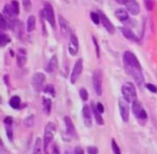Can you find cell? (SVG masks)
<instances>
[{
    "label": "cell",
    "instance_id": "74e56055",
    "mask_svg": "<svg viewBox=\"0 0 157 154\" xmlns=\"http://www.w3.org/2000/svg\"><path fill=\"white\" fill-rule=\"evenodd\" d=\"M87 151L88 154H98V152H99V150H98V149L96 147H94V146H92V147H87Z\"/></svg>",
    "mask_w": 157,
    "mask_h": 154
},
{
    "label": "cell",
    "instance_id": "d6a6232c",
    "mask_svg": "<svg viewBox=\"0 0 157 154\" xmlns=\"http://www.w3.org/2000/svg\"><path fill=\"white\" fill-rule=\"evenodd\" d=\"M23 8L26 12H30L32 9V1L31 0H21Z\"/></svg>",
    "mask_w": 157,
    "mask_h": 154
},
{
    "label": "cell",
    "instance_id": "4316f807",
    "mask_svg": "<svg viewBox=\"0 0 157 154\" xmlns=\"http://www.w3.org/2000/svg\"><path fill=\"white\" fill-rule=\"evenodd\" d=\"M23 124L25 127L27 128H31L34 126L35 124V119H34V116L32 115V116H29L28 117H26L25 119L23 121Z\"/></svg>",
    "mask_w": 157,
    "mask_h": 154
},
{
    "label": "cell",
    "instance_id": "cb8c5ba5",
    "mask_svg": "<svg viewBox=\"0 0 157 154\" xmlns=\"http://www.w3.org/2000/svg\"><path fill=\"white\" fill-rule=\"evenodd\" d=\"M9 105L12 108L15 109V110H18L20 108L21 105V101L20 97L15 95V96H12V98L9 100Z\"/></svg>",
    "mask_w": 157,
    "mask_h": 154
},
{
    "label": "cell",
    "instance_id": "8fae6325",
    "mask_svg": "<svg viewBox=\"0 0 157 154\" xmlns=\"http://www.w3.org/2000/svg\"><path fill=\"white\" fill-rule=\"evenodd\" d=\"M64 125H65L66 133H67V136L71 138H74V139L78 138V133H77L76 128H75V124H73L71 118L68 116H66L64 117Z\"/></svg>",
    "mask_w": 157,
    "mask_h": 154
},
{
    "label": "cell",
    "instance_id": "44dd1931",
    "mask_svg": "<svg viewBox=\"0 0 157 154\" xmlns=\"http://www.w3.org/2000/svg\"><path fill=\"white\" fill-rule=\"evenodd\" d=\"M115 16L121 21H125L129 19L128 11L124 9H118L115 11Z\"/></svg>",
    "mask_w": 157,
    "mask_h": 154
},
{
    "label": "cell",
    "instance_id": "f6af8a7d",
    "mask_svg": "<svg viewBox=\"0 0 157 154\" xmlns=\"http://www.w3.org/2000/svg\"><path fill=\"white\" fill-rule=\"evenodd\" d=\"M4 81H5V83H6V85H9V75H5V76H4Z\"/></svg>",
    "mask_w": 157,
    "mask_h": 154
},
{
    "label": "cell",
    "instance_id": "ee69618b",
    "mask_svg": "<svg viewBox=\"0 0 157 154\" xmlns=\"http://www.w3.org/2000/svg\"><path fill=\"white\" fill-rule=\"evenodd\" d=\"M115 1L121 5H126L127 2H128V0H115Z\"/></svg>",
    "mask_w": 157,
    "mask_h": 154
},
{
    "label": "cell",
    "instance_id": "83f0119b",
    "mask_svg": "<svg viewBox=\"0 0 157 154\" xmlns=\"http://www.w3.org/2000/svg\"><path fill=\"white\" fill-rule=\"evenodd\" d=\"M90 18H91L92 21L94 23L95 25H98L101 21V18H100V15L98 13H96L95 12H91L90 14Z\"/></svg>",
    "mask_w": 157,
    "mask_h": 154
},
{
    "label": "cell",
    "instance_id": "d590c367",
    "mask_svg": "<svg viewBox=\"0 0 157 154\" xmlns=\"http://www.w3.org/2000/svg\"><path fill=\"white\" fill-rule=\"evenodd\" d=\"M146 87L152 93H157V87L154 84L149 83V84H146Z\"/></svg>",
    "mask_w": 157,
    "mask_h": 154
},
{
    "label": "cell",
    "instance_id": "1f68e13d",
    "mask_svg": "<svg viewBox=\"0 0 157 154\" xmlns=\"http://www.w3.org/2000/svg\"><path fill=\"white\" fill-rule=\"evenodd\" d=\"M144 6L147 11H152L154 7V0H144Z\"/></svg>",
    "mask_w": 157,
    "mask_h": 154
},
{
    "label": "cell",
    "instance_id": "484cf974",
    "mask_svg": "<svg viewBox=\"0 0 157 154\" xmlns=\"http://www.w3.org/2000/svg\"><path fill=\"white\" fill-rule=\"evenodd\" d=\"M10 37H9L8 34L1 33V35H0V46H1V48H3L7 45L10 42Z\"/></svg>",
    "mask_w": 157,
    "mask_h": 154
},
{
    "label": "cell",
    "instance_id": "9c48e42d",
    "mask_svg": "<svg viewBox=\"0 0 157 154\" xmlns=\"http://www.w3.org/2000/svg\"><path fill=\"white\" fill-rule=\"evenodd\" d=\"M83 71V59L82 58H79L75 62V65H74L73 70H72L71 74V83L72 84H75L78 81V78L82 73Z\"/></svg>",
    "mask_w": 157,
    "mask_h": 154
},
{
    "label": "cell",
    "instance_id": "e0dca14e",
    "mask_svg": "<svg viewBox=\"0 0 157 154\" xmlns=\"http://www.w3.org/2000/svg\"><path fill=\"white\" fill-rule=\"evenodd\" d=\"M120 30H121V33L124 35V36L127 38L129 41H133V42H139V38L135 35L133 32V31L130 30L128 28L125 27H121L120 28Z\"/></svg>",
    "mask_w": 157,
    "mask_h": 154
},
{
    "label": "cell",
    "instance_id": "2e32d148",
    "mask_svg": "<svg viewBox=\"0 0 157 154\" xmlns=\"http://www.w3.org/2000/svg\"><path fill=\"white\" fill-rule=\"evenodd\" d=\"M17 65L19 67H23L27 62V52L25 48H18L16 56Z\"/></svg>",
    "mask_w": 157,
    "mask_h": 154
},
{
    "label": "cell",
    "instance_id": "30bf717a",
    "mask_svg": "<svg viewBox=\"0 0 157 154\" xmlns=\"http://www.w3.org/2000/svg\"><path fill=\"white\" fill-rule=\"evenodd\" d=\"M79 51V41L77 35L75 33H71L68 43V52L71 55L75 56Z\"/></svg>",
    "mask_w": 157,
    "mask_h": 154
},
{
    "label": "cell",
    "instance_id": "7a4b0ae2",
    "mask_svg": "<svg viewBox=\"0 0 157 154\" xmlns=\"http://www.w3.org/2000/svg\"><path fill=\"white\" fill-rule=\"evenodd\" d=\"M123 60H124L125 68L126 67H130V68H136L138 69V70H142V66H141L139 60L132 52L127 51V52H124Z\"/></svg>",
    "mask_w": 157,
    "mask_h": 154
},
{
    "label": "cell",
    "instance_id": "60d3db41",
    "mask_svg": "<svg viewBox=\"0 0 157 154\" xmlns=\"http://www.w3.org/2000/svg\"><path fill=\"white\" fill-rule=\"evenodd\" d=\"M52 154H61L58 146L56 144L52 146Z\"/></svg>",
    "mask_w": 157,
    "mask_h": 154
},
{
    "label": "cell",
    "instance_id": "277c9868",
    "mask_svg": "<svg viewBox=\"0 0 157 154\" xmlns=\"http://www.w3.org/2000/svg\"><path fill=\"white\" fill-rule=\"evenodd\" d=\"M92 83L96 94L98 96H101L103 94V73L101 69H96L94 71Z\"/></svg>",
    "mask_w": 157,
    "mask_h": 154
},
{
    "label": "cell",
    "instance_id": "3957f363",
    "mask_svg": "<svg viewBox=\"0 0 157 154\" xmlns=\"http://www.w3.org/2000/svg\"><path fill=\"white\" fill-rule=\"evenodd\" d=\"M56 133V126L53 122H48L44 127V141H43V147L44 152L47 151L48 147L54 139L55 133Z\"/></svg>",
    "mask_w": 157,
    "mask_h": 154
},
{
    "label": "cell",
    "instance_id": "f35d334b",
    "mask_svg": "<svg viewBox=\"0 0 157 154\" xmlns=\"http://www.w3.org/2000/svg\"><path fill=\"white\" fill-rule=\"evenodd\" d=\"M4 124L6 126H12L13 124V119H12V117L7 116L4 118V121H3Z\"/></svg>",
    "mask_w": 157,
    "mask_h": 154
},
{
    "label": "cell",
    "instance_id": "4fadbf2b",
    "mask_svg": "<svg viewBox=\"0 0 157 154\" xmlns=\"http://www.w3.org/2000/svg\"><path fill=\"white\" fill-rule=\"evenodd\" d=\"M58 22H59L61 35L64 38H67V35H70L71 33L69 22L61 15H59V17H58Z\"/></svg>",
    "mask_w": 157,
    "mask_h": 154
},
{
    "label": "cell",
    "instance_id": "ac0fdd59",
    "mask_svg": "<svg viewBox=\"0 0 157 154\" xmlns=\"http://www.w3.org/2000/svg\"><path fill=\"white\" fill-rule=\"evenodd\" d=\"M58 67V59L56 55H53L49 60L47 66H46V71L48 73H53L57 70Z\"/></svg>",
    "mask_w": 157,
    "mask_h": 154
},
{
    "label": "cell",
    "instance_id": "8992f818",
    "mask_svg": "<svg viewBox=\"0 0 157 154\" xmlns=\"http://www.w3.org/2000/svg\"><path fill=\"white\" fill-rule=\"evenodd\" d=\"M132 111L137 119L140 121H145L147 119V112L138 100H136L132 103Z\"/></svg>",
    "mask_w": 157,
    "mask_h": 154
},
{
    "label": "cell",
    "instance_id": "7dc6e473",
    "mask_svg": "<svg viewBox=\"0 0 157 154\" xmlns=\"http://www.w3.org/2000/svg\"><path fill=\"white\" fill-rule=\"evenodd\" d=\"M44 154H48V153H47V151H46V152H45V153H44Z\"/></svg>",
    "mask_w": 157,
    "mask_h": 154
},
{
    "label": "cell",
    "instance_id": "b9f144b4",
    "mask_svg": "<svg viewBox=\"0 0 157 154\" xmlns=\"http://www.w3.org/2000/svg\"><path fill=\"white\" fill-rule=\"evenodd\" d=\"M74 154H84V151L81 147H76L74 150Z\"/></svg>",
    "mask_w": 157,
    "mask_h": 154
},
{
    "label": "cell",
    "instance_id": "ffe728a7",
    "mask_svg": "<svg viewBox=\"0 0 157 154\" xmlns=\"http://www.w3.org/2000/svg\"><path fill=\"white\" fill-rule=\"evenodd\" d=\"M42 107L43 110L46 115H50L52 112V101L50 98L43 97L42 98Z\"/></svg>",
    "mask_w": 157,
    "mask_h": 154
},
{
    "label": "cell",
    "instance_id": "836d02e7",
    "mask_svg": "<svg viewBox=\"0 0 157 154\" xmlns=\"http://www.w3.org/2000/svg\"><path fill=\"white\" fill-rule=\"evenodd\" d=\"M8 25H8L7 21H6L4 16H3V15L2 14V15H0V28H1L2 30H4V29H6V28L8 27Z\"/></svg>",
    "mask_w": 157,
    "mask_h": 154
},
{
    "label": "cell",
    "instance_id": "d6986e66",
    "mask_svg": "<svg viewBox=\"0 0 157 154\" xmlns=\"http://www.w3.org/2000/svg\"><path fill=\"white\" fill-rule=\"evenodd\" d=\"M91 104V105H90V108H91L92 112H93L94 116L95 121H96L97 124H98V125H101V126L104 125V119H103V117L101 116V113L98 110L97 106L95 105L94 103L91 102V104Z\"/></svg>",
    "mask_w": 157,
    "mask_h": 154
},
{
    "label": "cell",
    "instance_id": "6da1fadb",
    "mask_svg": "<svg viewBox=\"0 0 157 154\" xmlns=\"http://www.w3.org/2000/svg\"><path fill=\"white\" fill-rule=\"evenodd\" d=\"M123 98L128 103H133L137 100V93L134 84L131 82H126L121 87Z\"/></svg>",
    "mask_w": 157,
    "mask_h": 154
},
{
    "label": "cell",
    "instance_id": "8d00e7d4",
    "mask_svg": "<svg viewBox=\"0 0 157 154\" xmlns=\"http://www.w3.org/2000/svg\"><path fill=\"white\" fill-rule=\"evenodd\" d=\"M92 39H93V42L94 44L95 48H96V54H97V58H100V47H99V44H98V41L97 39L95 38V37H92Z\"/></svg>",
    "mask_w": 157,
    "mask_h": 154
},
{
    "label": "cell",
    "instance_id": "f546056e",
    "mask_svg": "<svg viewBox=\"0 0 157 154\" xmlns=\"http://www.w3.org/2000/svg\"><path fill=\"white\" fill-rule=\"evenodd\" d=\"M79 95H80V97H81V98L83 100V101H87V100H88V98H89L88 92H87V90H86L85 88H84V87H82V88L80 89Z\"/></svg>",
    "mask_w": 157,
    "mask_h": 154
},
{
    "label": "cell",
    "instance_id": "7bdbcfd3",
    "mask_svg": "<svg viewBox=\"0 0 157 154\" xmlns=\"http://www.w3.org/2000/svg\"><path fill=\"white\" fill-rule=\"evenodd\" d=\"M97 108H98V110H99L100 112H101V114L102 113H104V106H103V104H101V102H98V104H97Z\"/></svg>",
    "mask_w": 157,
    "mask_h": 154
},
{
    "label": "cell",
    "instance_id": "f1b7e54d",
    "mask_svg": "<svg viewBox=\"0 0 157 154\" xmlns=\"http://www.w3.org/2000/svg\"><path fill=\"white\" fill-rule=\"evenodd\" d=\"M111 147L112 150H113V153L114 154H121V149H120L119 146L117 144V142L115 141L114 139H112L111 141Z\"/></svg>",
    "mask_w": 157,
    "mask_h": 154
},
{
    "label": "cell",
    "instance_id": "5b68a950",
    "mask_svg": "<svg viewBox=\"0 0 157 154\" xmlns=\"http://www.w3.org/2000/svg\"><path fill=\"white\" fill-rule=\"evenodd\" d=\"M46 77L42 72H36L32 76V86L36 92H40L43 89V85L45 82Z\"/></svg>",
    "mask_w": 157,
    "mask_h": 154
},
{
    "label": "cell",
    "instance_id": "ab89813d",
    "mask_svg": "<svg viewBox=\"0 0 157 154\" xmlns=\"http://www.w3.org/2000/svg\"><path fill=\"white\" fill-rule=\"evenodd\" d=\"M12 4L13 6L14 9H15V12H16L17 15L19 14V3L16 1V0H14V1L12 2Z\"/></svg>",
    "mask_w": 157,
    "mask_h": 154
},
{
    "label": "cell",
    "instance_id": "bcb514c9",
    "mask_svg": "<svg viewBox=\"0 0 157 154\" xmlns=\"http://www.w3.org/2000/svg\"><path fill=\"white\" fill-rule=\"evenodd\" d=\"M95 2L99 3V4H103L104 3V0H95Z\"/></svg>",
    "mask_w": 157,
    "mask_h": 154
},
{
    "label": "cell",
    "instance_id": "603a6c76",
    "mask_svg": "<svg viewBox=\"0 0 157 154\" xmlns=\"http://www.w3.org/2000/svg\"><path fill=\"white\" fill-rule=\"evenodd\" d=\"M3 13L9 18H12V17L17 15L16 12H15V9H14L12 4H7L4 6L3 8Z\"/></svg>",
    "mask_w": 157,
    "mask_h": 154
},
{
    "label": "cell",
    "instance_id": "e575fe53",
    "mask_svg": "<svg viewBox=\"0 0 157 154\" xmlns=\"http://www.w3.org/2000/svg\"><path fill=\"white\" fill-rule=\"evenodd\" d=\"M6 133L9 141H12L13 140V130L12 126H6Z\"/></svg>",
    "mask_w": 157,
    "mask_h": 154
},
{
    "label": "cell",
    "instance_id": "7402d4cb",
    "mask_svg": "<svg viewBox=\"0 0 157 154\" xmlns=\"http://www.w3.org/2000/svg\"><path fill=\"white\" fill-rule=\"evenodd\" d=\"M35 26H36V18L35 15H30L28 18L27 24H26L27 32H32L35 29Z\"/></svg>",
    "mask_w": 157,
    "mask_h": 154
},
{
    "label": "cell",
    "instance_id": "d4e9b609",
    "mask_svg": "<svg viewBox=\"0 0 157 154\" xmlns=\"http://www.w3.org/2000/svg\"><path fill=\"white\" fill-rule=\"evenodd\" d=\"M41 152H42V141L41 138L38 137L34 145L33 154H41Z\"/></svg>",
    "mask_w": 157,
    "mask_h": 154
},
{
    "label": "cell",
    "instance_id": "52a82bcc",
    "mask_svg": "<svg viewBox=\"0 0 157 154\" xmlns=\"http://www.w3.org/2000/svg\"><path fill=\"white\" fill-rule=\"evenodd\" d=\"M43 14H44V16L45 18V19L48 21L51 26L54 29L55 27V25H56V24H55L56 22H55V11H54L52 4H50L49 2H44Z\"/></svg>",
    "mask_w": 157,
    "mask_h": 154
},
{
    "label": "cell",
    "instance_id": "ba28073f",
    "mask_svg": "<svg viewBox=\"0 0 157 154\" xmlns=\"http://www.w3.org/2000/svg\"><path fill=\"white\" fill-rule=\"evenodd\" d=\"M119 104V109L121 117L122 118L123 121L127 123L130 119V107H129V103L126 101L124 98H120L118 101Z\"/></svg>",
    "mask_w": 157,
    "mask_h": 154
},
{
    "label": "cell",
    "instance_id": "9a60e30c",
    "mask_svg": "<svg viewBox=\"0 0 157 154\" xmlns=\"http://www.w3.org/2000/svg\"><path fill=\"white\" fill-rule=\"evenodd\" d=\"M125 6L128 12L131 14V15H137L140 12V5L136 0H128V2H127Z\"/></svg>",
    "mask_w": 157,
    "mask_h": 154
},
{
    "label": "cell",
    "instance_id": "5bb4252c",
    "mask_svg": "<svg viewBox=\"0 0 157 154\" xmlns=\"http://www.w3.org/2000/svg\"><path fill=\"white\" fill-rule=\"evenodd\" d=\"M82 114L84 125L87 127H90L92 125V110L87 104H85L83 107Z\"/></svg>",
    "mask_w": 157,
    "mask_h": 154
},
{
    "label": "cell",
    "instance_id": "7c38bea8",
    "mask_svg": "<svg viewBox=\"0 0 157 154\" xmlns=\"http://www.w3.org/2000/svg\"><path fill=\"white\" fill-rule=\"evenodd\" d=\"M98 14L100 15V18H101V21L102 23L103 26L106 29V30L107 31L109 34L110 35H113L115 32V27L113 25V23L110 21V19L108 18V17L106 15V14H104L102 11H98Z\"/></svg>",
    "mask_w": 157,
    "mask_h": 154
},
{
    "label": "cell",
    "instance_id": "4dcf8cb0",
    "mask_svg": "<svg viewBox=\"0 0 157 154\" xmlns=\"http://www.w3.org/2000/svg\"><path fill=\"white\" fill-rule=\"evenodd\" d=\"M44 90L46 94H49L52 95V97L55 96V89L53 84H48V85H47Z\"/></svg>",
    "mask_w": 157,
    "mask_h": 154
}]
</instances>
